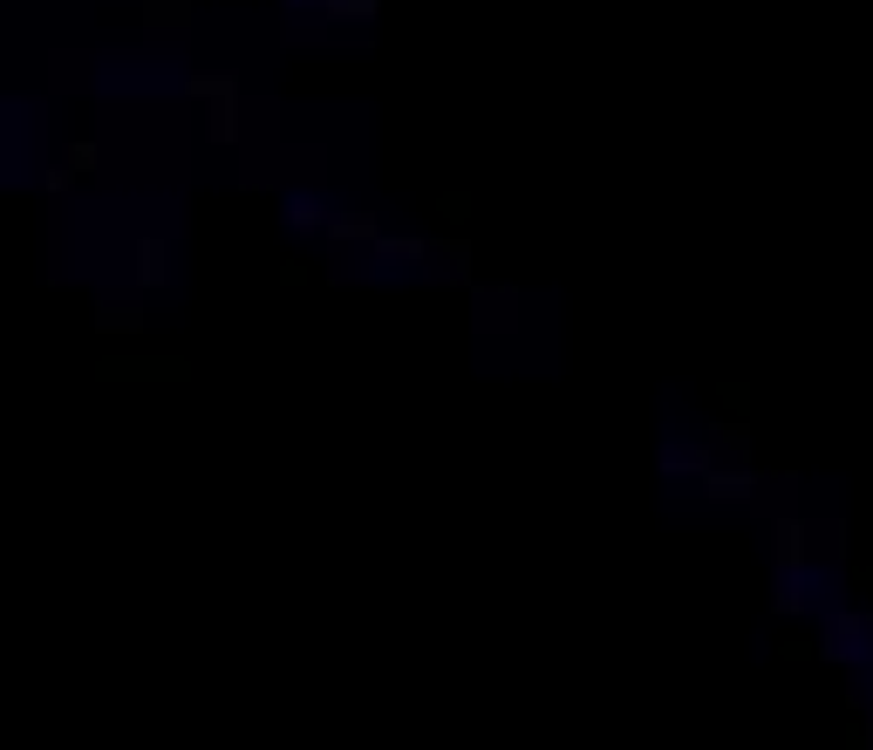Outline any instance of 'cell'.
Masks as SVG:
<instances>
[{
	"mask_svg": "<svg viewBox=\"0 0 873 750\" xmlns=\"http://www.w3.org/2000/svg\"><path fill=\"white\" fill-rule=\"evenodd\" d=\"M819 655H826V662H867L873 655V614H833Z\"/></svg>",
	"mask_w": 873,
	"mask_h": 750,
	"instance_id": "cell-1",
	"label": "cell"
},
{
	"mask_svg": "<svg viewBox=\"0 0 873 750\" xmlns=\"http://www.w3.org/2000/svg\"><path fill=\"white\" fill-rule=\"evenodd\" d=\"M758 485H764L758 464H717V471L703 478V491H710V498H723V505H744V498H758Z\"/></svg>",
	"mask_w": 873,
	"mask_h": 750,
	"instance_id": "cell-2",
	"label": "cell"
},
{
	"mask_svg": "<svg viewBox=\"0 0 873 750\" xmlns=\"http://www.w3.org/2000/svg\"><path fill=\"white\" fill-rule=\"evenodd\" d=\"M655 471H662V478H689V471L710 478V471H717V444H669L655 457Z\"/></svg>",
	"mask_w": 873,
	"mask_h": 750,
	"instance_id": "cell-3",
	"label": "cell"
},
{
	"mask_svg": "<svg viewBox=\"0 0 873 750\" xmlns=\"http://www.w3.org/2000/svg\"><path fill=\"white\" fill-rule=\"evenodd\" d=\"M805 546H812L805 519L785 512V519H778V580H798V573H805Z\"/></svg>",
	"mask_w": 873,
	"mask_h": 750,
	"instance_id": "cell-4",
	"label": "cell"
},
{
	"mask_svg": "<svg viewBox=\"0 0 873 750\" xmlns=\"http://www.w3.org/2000/svg\"><path fill=\"white\" fill-rule=\"evenodd\" d=\"M205 137L212 144H246V96H219L205 110Z\"/></svg>",
	"mask_w": 873,
	"mask_h": 750,
	"instance_id": "cell-5",
	"label": "cell"
},
{
	"mask_svg": "<svg viewBox=\"0 0 873 750\" xmlns=\"http://www.w3.org/2000/svg\"><path fill=\"white\" fill-rule=\"evenodd\" d=\"M382 266H430L437 253H430V239H417V232H382L376 246H369Z\"/></svg>",
	"mask_w": 873,
	"mask_h": 750,
	"instance_id": "cell-6",
	"label": "cell"
},
{
	"mask_svg": "<svg viewBox=\"0 0 873 750\" xmlns=\"http://www.w3.org/2000/svg\"><path fill=\"white\" fill-rule=\"evenodd\" d=\"M137 287H144V294L171 287V246H164L157 232H144V239H137Z\"/></svg>",
	"mask_w": 873,
	"mask_h": 750,
	"instance_id": "cell-7",
	"label": "cell"
},
{
	"mask_svg": "<svg viewBox=\"0 0 873 750\" xmlns=\"http://www.w3.org/2000/svg\"><path fill=\"white\" fill-rule=\"evenodd\" d=\"M328 239H342V246H376L382 225H376V212H335V219H328Z\"/></svg>",
	"mask_w": 873,
	"mask_h": 750,
	"instance_id": "cell-8",
	"label": "cell"
},
{
	"mask_svg": "<svg viewBox=\"0 0 873 750\" xmlns=\"http://www.w3.org/2000/svg\"><path fill=\"white\" fill-rule=\"evenodd\" d=\"M185 96H198V103L239 96V75H232V69H191V75H185Z\"/></svg>",
	"mask_w": 873,
	"mask_h": 750,
	"instance_id": "cell-9",
	"label": "cell"
},
{
	"mask_svg": "<svg viewBox=\"0 0 873 750\" xmlns=\"http://www.w3.org/2000/svg\"><path fill=\"white\" fill-rule=\"evenodd\" d=\"M423 273H430V280H437V273H444V280H471V246H464V239H444L437 260L423 266Z\"/></svg>",
	"mask_w": 873,
	"mask_h": 750,
	"instance_id": "cell-10",
	"label": "cell"
},
{
	"mask_svg": "<svg viewBox=\"0 0 873 750\" xmlns=\"http://www.w3.org/2000/svg\"><path fill=\"white\" fill-rule=\"evenodd\" d=\"M144 21H151L157 35H185L191 7H185V0H144Z\"/></svg>",
	"mask_w": 873,
	"mask_h": 750,
	"instance_id": "cell-11",
	"label": "cell"
},
{
	"mask_svg": "<svg viewBox=\"0 0 873 750\" xmlns=\"http://www.w3.org/2000/svg\"><path fill=\"white\" fill-rule=\"evenodd\" d=\"M96 328H103V335H137V328H144V307H110V300H103V307H96Z\"/></svg>",
	"mask_w": 873,
	"mask_h": 750,
	"instance_id": "cell-12",
	"label": "cell"
},
{
	"mask_svg": "<svg viewBox=\"0 0 873 750\" xmlns=\"http://www.w3.org/2000/svg\"><path fill=\"white\" fill-rule=\"evenodd\" d=\"M301 7H328L335 21H376L382 0H301Z\"/></svg>",
	"mask_w": 873,
	"mask_h": 750,
	"instance_id": "cell-13",
	"label": "cell"
},
{
	"mask_svg": "<svg viewBox=\"0 0 873 750\" xmlns=\"http://www.w3.org/2000/svg\"><path fill=\"white\" fill-rule=\"evenodd\" d=\"M287 225H294V232H321V225H328L321 198H294V205H287Z\"/></svg>",
	"mask_w": 873,
	"mask_h": 750,
	"instance_id": "cell-14",
	"label": "cell"
},
{
	"mask_svg": "<svg viewBox=\"0 0 873 750\" xmlns=\"http://www.w3.org/2000/svg\"><path fill=\"white\" fill-rule=\"evenodd\" d=\"M710 444H717V450H737V457H751V430H744V423H723Z\"/></svg>",
	"mask_w": 873,
	"mask_h": 750,
	"instance_id": "cell-15",
	"label": "cell"
},
{
	"mask_svg": "<svg viewBox=\"0 0 873 750\" xmlns=\"http://www.w3.org/2000/svg\"><path fill=\"white\" fill-rule=\"evenodd\" d=\"M96 164H103V150L89 144V137H76V144H69V171L82 178V171H96Z\"/></svg>",
	"mask_w": 873,
	"mask_h": 750,
	"instance_id": "cell-16",
	"label": "cell"
},
{
	"mask_svg": "<svg viewBox=\"0 0 873 750\" xmlns=\"http://www.w3.org/2000/svg\"><path fill=\"white\" fill-rule=\"evenodd\" d=\"M778 614H805V587L798 580H778Z\"/></svg>",
	"mask_w": 873,
	"mask_h": 750,
	"instance_id": "cell-17",
	"label": "cell"
},
{
	"mask_svg": "<svg viewBox=\"0 0 873 750\" xmlns=\"http://www.w3.org/2000/svg\"><path fill=\"white\" fill-rule=\"evenodd\" d=\"M76 185V171H69V164H48V171H41V191H69Z\"/></svg>",
	"mask_w": 873,
	"mask_h": 750,
	"instance_id": "cell-18",
	"label": "cell"
},
{
	"mask_svg": "<svg viewBox=\"0 0 873 750\" xmlns=\"http://www.w3.org/2000/svg\"><path fill=\"white\" fill-rule=\"evenodd\" d=\"M867 750H873V723H867Z\"/></svg>",
	"mask_w": 873,
	"mask_h": 750,
	"instance_id": "cell-19",
	"label": "cell"
}]
</instances>
